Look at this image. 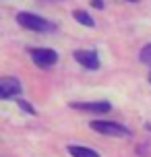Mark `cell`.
Listing matches in <instances>:
<instances>
[{
  "mask_svg": "<svg viewBox=\"0 0 151 157\" xmlns=\"http://www.w3.org/2000/svg\"><path fill=\"white\" fill-rule=\"evenodd\" d=\"M72 56H75V60H77L83 68H87V71H97V68H99V56H97L95 50H77Z\"/></svg>",
  "mask_w": 151,
  "mask_h": 157,
  "instance_id": "8992f818",
  "label": "cell"
},
{
  "mask_svg": "<svg viewBox=\"0 0 151 157\" xmlns=\"http://www.w3.org/2000/svg\"><path fill=\"white\" fill-rule=\"evenodd\" d=\"M128 2H137V0H128Z\"/></svg>",
  "mask_w": 151,
  "mask_h": 157,
  "instance_id": "5bb4252c",
  "label": "cell"
},
{
  "mask_svg": "<svg viewBox=\"0 0 151 157\" xmlns=\"http://www.w3.org/2000/svg\"><path fill=\"white\" fill-rule=\"evenodd\" d=\"M68 153L72 157H99V153L93 149H89V147H83V145H68Z\"/></svg>",
  "mask_w": 151,
  "mask_h": 157,
  "instance_id": "52a82bcc",
  "label": "cell"
},
{
  "mask_svg": "<svg viewBox=\"0 0 151 157\" xmlns=\"http://www.w3.org/2000/svg\"><path fill=\"white\" fill-rule=\"evenodd\" d=\"M17 23L21 25L23 29L33 31V33H54L56 31V23L35 15V13H29V10H21L17 15Z\"/></svg>",
  "mask_w": 151,
  "mask_h": 157,
  "instance_id": "6da1fadb",
  "label": "cell"
},
{
  "mask_svg": "<svg viewBox=\"0 0 151 157\" xmlns=\"http://www.w3.org/2000/svg\"><path fill=\"white\" fill-rule=\"evenodd\" d=\"M91 6L93 8H103V0H91Z\"/></svg>",
  "mask_w": 151,
  "mask_h": 157,
  "instance_id": "8fae6325",
  "label": "cell"
},
{
  "mask_svg": "<svg viewBox=\"0 0 151 157\" xmlns=\"http://www.w3.org/2000/svg\"><path fill=\"white\" fill-rule=\"evenodd\" d=\"M21 81L17 77H0V99H13L21 93Z\"/></svg>",
  "mask_w": 151,
  "mask_h": 157,
  "instance_id": "5b68a950",
  "label": "cell"
},
{
  "mask_svg": "<svg viewBox=\"0 0 151 157\" xmlns=\"http://www.w3.org/2000/svg\"><path fill=\"white\" fill-rule=\"evenodd\" d=\"M139 60L143 64H147V66H151V44L143 46V50L139 52Z\"/></svg>",
  "mask_w": 151,
  "mask_h": 157,
  "instance_id": "9c48e42d",
  "label": "cell"
},
{
  "mask_svg": "<svg viewBox=\"0 0 151 157\" xmlns=\"http://www.w3.org/2000/svg\"><path fill=\"white\" fill-rule=\"evenodd\" d=\"M29 56H31L33 64L37 68H44V71L56 66V62H58V54H56L54 50H50V48H31Z\"/></svg>",
  "mask_w": 151,
  "mask_h": 157,
  "instance_id": "3957f363",
  "label": "cell"
},
{
  "mask_svg": "<svg viewBox=\"0 0 151 157\" xmlns=\"http://www.w3.org/2000/svg\"><path fill=\"white\" fill-rule=\"evenodd\" d=\"M147 130H151V124H147Z\"/></svg>",
  "mask_w": 151,
  "mask_h": 157,
  "instance_id": "7c38bea8",
  "label": "cell"
},
{
  "mask_svg": "<svg viewBox=\"0 0 151 157\" xmlns=\"http://www.w3.org/2000/svg\"><path fill=\"white\" fill-rule=\"evenodd\" d=\"M72 19H75L77 23L85 25V27H93V25H95V21H93V17L89 15L87 10H81V8H77V10H72Z\"/></svg>",
  "mask_w": 151,
  "mask_h": 157,
  "instance_id": "ba28073f",
  "label": "cell"
},
{
  "mask_svg": "<svg viewBox=\"0 0 151 157\" xmlns=\"http://www.w3.org/2000/svg\"><path fill=\"white\" fill-rule=\"evenodd\" d=\"M91 130H95L97 134H103V136H116V139H122V136H130V130H128L124 124H118V122H110V120H93L89 124Z\"/></svg>",
  "mask_w": 151,
  "mask_h": 157,
  "instance_id": "7a4b0ae2",
  "label": "cell"
},
{
  "mask_svg": "<svg viewBox=\"0 0 151 157\" xmlns=\"http://www.w3.org/2000/svg\"><path fill=\"white\" fill-rule=\"evenodd\" d=\"M19 105H21V108H23L27 114H31V116H35V114H37V112H35V108H33L31 103H27L25 99H19Z\"/></svg>",
  "mask_w": 151,
  "mask_h": 157,
  "instance_id": "30bf717a",
  "label": "cell"
},
{
  "mask_svg": "<svg viewBox=\"0 0 151 157\" xmlns=\"http://www.w3.org/2000/svg\"><path fill=\"white\" fill-rule=\"evenodd\" d=\"M72 110L83 112V114H108L112 110L110 101H72Z\"/></svg>",
  "mask_w": 151,
  "mask_h": 157,
  "instance_id": "277c9868",
  "label": "cell"
},
{
  "mask_svg": "<svg viewBox=\"0 0 151 157\" xmlns=\"http://www.w3.org/2000/svg\"><path fill=\"white\" fill-rule=\"evenodd\" d=\"M149 83H151V71H149Z\"/></svg>",
  "mask_w": 151,
  "mask_h": 157,
  "instance_id": "4fadbf2b",
  "label": "cell"
}]
</instances>
